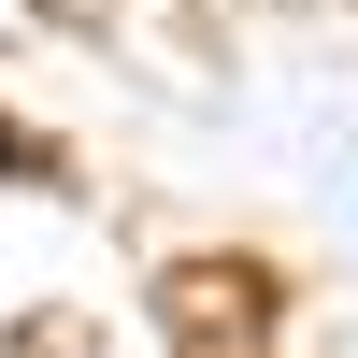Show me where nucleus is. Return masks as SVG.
Returning a JSON list of instances; mask_svg holds the SVG:
<instances>
[{"mask_svg":"<svg viewBox=\"0 0 358 358\" xmlns=\"http://www.w3.org/2000/svg\"><path fill=\"white\" fill-rule=\"evenodd\" d=\"M0 172H43V158H29V129H0Z\"/></svg>","mask_w":358,"mask_h":358,"instance_id":"7ed1b4c3","label":"nucleus"},{"mask_svg":"<svg viewBox=\"0 0 358 358\" xmlns=\"http://www.w3.org/2000/svg\"><path fill=\"white\" fill-rule=\"evenodd\" d=\"M15 358H86V330H72V315H29V330H15Z\"/></svg>","mask_w":358,"mask_h":358,"instance_id":"f03ea898","label":"nucleus"},{"mask_svg":"<svg viewBox=\"0 0 358 358\" xmlns=\"http://www.w3.org/2000/svg\"><path fill=\"white\" fill-rule=\"evenodd\" d=\"M158 315L187 358H258V330H273V273L258 258H172L158 273Z\"/></svg>","mask_w":358,"mask_h":358,"instance_id":"f257e3e1","label":"nucleus"}]
</instances>
